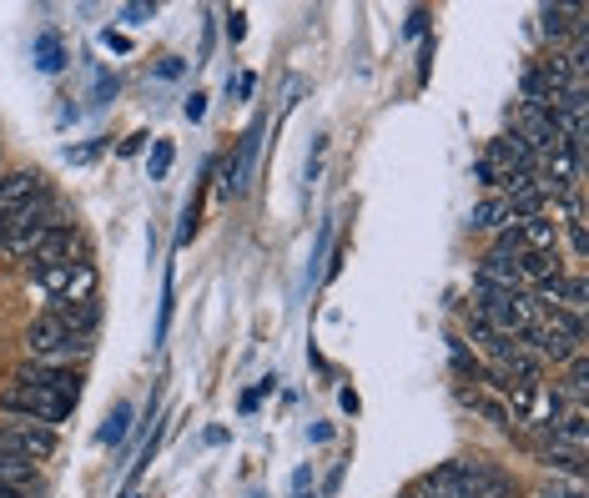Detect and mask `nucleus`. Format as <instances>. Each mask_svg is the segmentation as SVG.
Masks as SVG:
<instances>
[{
    "mask_svg": "<svg viewBox=\"0 0 589 498\" xmlns=\"http://www.w3.org/2000/svg\"><path fill=\"white\" fill-rule=\"evenodd\" d=\"M489 166L499 176H539V156L529 152V146H524V136H499V141H489Z\"/></svg>",
    "mask_w": 589,
    "mask_h": 498,
    "instance_id": "7",
    "label": "nucleus"
},
{
    "mask_svg": "<svg viewBox=\"0 0 589 498\" xmlns=\"http://www.w3.org/2000/svg\"><path fill=\"white\" fill-rule=\"evenodd\" d=\"M474 297H479L474 313H479L499 337H514V343H519L529 327H539V317H545L535 303V293H474Z\"/></svg>",
    "mask_w": 589,
    "mask_h": 498,
    "instance_id": "3",
    "label": "nucleus"
},
{
    "mask_svg": "<svg viewBox=\"0 0 589 498\" xmlns=\"http://www.w3.org/2000/svg\"><path fill=\"white\" fill-rule=\"evenodd\" d=\"M519 91H524V106H545L549 111V101H555V87H549V77L539 71V65H529V71H524Z\"/></svg>",
    "mask_w": 589,
    "mask_h": 498,
    "instance_id": "16",
    "label": "nucleus"
},
{
    "mask_svg": "<svg viewBox=\"0 0 589 498\" xmlns=\"http://www.w3.org/2000/svg\"><path fill=\"white\" fill-rule=\"evenodd\" d=\"M35 192H45V176L35 172H11V176H0V217H11L21 202H31Z\"/></svg>",
    "mask_w": 589,
    "mask_h": 498,
    "instance_id": "11",
    "label": "nucleus"
},
{
    "mask_svg": "<svg viewBox=\"0 0 589 498\" xmlns=\"http://www.w3.org/2000/svg\"><path fill=\"white\" fill-rule=\"evenodd\" d=\"M0 454H16L26 464H41V458L55 454V428H41V423H0Z\"/></svg>",
    "mask_w": 589,
    "mask_h": 498,
    "instance_id": "5",
    "label": "nucleus"
},
{
    "mask_svg": "<svg viewBox=\"0 0 589 498\" xmlns=\"http://www.w3.org/2000/svg\"><path fill=\"white\" fill-rule=\"evenodd\" d=\"M152 16V6H126V26H142Z\"/></svg>",
    "mask_w": 589,
    "mask_h": 498,
    "instance_id": "24",
    "label": "nucleus"
},
{
    "mask_svg": "<svg viewBox=\"0 0 589 498\" xmlns=\"http://www.w3.org/2000/svg\"><path fill=\"white\" fill-rule=\"evenodd\" d=\"M126 423H131V408H126V403H116L111 423L101 428V444H121V438H126Z\"/></svg>",
    "mask_w": 589,
    "mask_h": 498,
    "instance_id": "18",
    "label": "nucleus"
},
{
    "mask_svg": "<svg viewBox=\"0 0 589 498\" xmlns=\"http://www.w3.org/2000/svg\"><path fill=\"white\" fill-rule=\"evenodd\" d=\"M31 484H35V464H26V458H16V454H0V488L26 494Z\"/></svg>",
    "mask_w": 589,
    "mask_h": 498,
    "instance_id": "15",
    "label": "nucleus"
},
{
    "mask_svg": "<svg viewBox=\"0 0 589 498\" xmlns=\"http://www.w3.org/2000/svg\"><path fill=\"white\" fill-rule=\"evenodd\" d=\"M398 498H414V494H398Z\"/></svg>",
    "mask_w": 589,
    "mask_h": 498,
    "instance_id": "28",
    "label": "nucleus"
},
{
    "mask_svg": "<svg viewBox=\"0 0 589 498\" xmlns=\"http://www.w3.org/2000/svg\"><path fill=\"white\" fill-rule=\"evenodd\" d=\"M514 247L519 252H559V222L549 217H529V222H509Z\"/></svg>",
    "mask_w": 589,
    "mask_h": 498,
    "instance_id": "10",
    "label": "nucleus"
},
{
    "mask_svg": "<svg viewBox=\"0 0 589 498\" xmlns=\"http://www.w3.org/2000/svg\"><path fill=\"white\" fill-rule=\"evenodd\" d=\"M565 16L569 11H559V6H545V35H549V41H565V31H569Z\"/></svg>",
    "mask_w": 589,
    "mask_h": 498,
    "instance_id": "20",
    "label": "nucleus"
},
{
    "mask_svg": "<svg viewBox=\"0 0 589 498\" xmlns=\"http://www.w3.org/2000/svg\"><path fill=\"white\" fill-rule=\"evenodd\" d=\"M166 172H172V141H156V152H152V182H162Z\"/></svg>",
    "mask_w": 589,
    "mask_h": 498,
    "instance_id": "21",
    "label": "nucleus"
},
{
    "mask_svg": "<svg viewBox=\"0 0 589 498\" xmlns=\"http://www.w3.org/2000/svg\"><path fill=\"white\" fill-rule=\"evenodd\" d=\"M45 313L61 317L65 333H77V337H91V333H97V323H101L97 293H91V297H61V303H45Z\"/></svg>",
    "mask_w": 589,
    "mask_h": 498,
    "instance_id": "9",
    "label": "nucleus"
},
{
    "mask_svg": "<svg viewBox=\"0 0 589 498\" xmlns=\"http://www.w3.org/2000/svg\"><path fill=\"white\" fill-rule=\"evenodd\" d=\"M31 282L51 297V303H61V297H91V287H97V267L87 262V252H71V257L31 262Z\"/></svg>",
    "mask_w": 589,
    "mask_h": 498,
    "instance_id": "1",
    "label": "nucleus"
},
{
    "mask_svg": "<svg viewBox=\"0 0 589 498\" xmlns=\"http://www.w3.org/2000/svg\"><path fill=\"white\" fill-rule=\"evenodd\" d=\"M202 116H207V96H192L186 101V121H202Z\"/></svg>",
    "mask_w": 589,
    "mask_h": 498,
    "instance_id": "23",
    "label": "nucleus"
},
{
    "mask_svg": "<svg viewBox=\"0 0 589 498\" xmlns=\"http://www.w3.org/2000/svg\"><path fill=\"white\" fill-rule=\"evenodd\" d=\"M35 51H41V71H61V45H55V35H41Z\"/></svg>",
    "mask_w": 589,
    "mask_h": 498,
    "instance_id": "19",
    "label": "nucleus"
},
{
    "mask_svg": "<svg viewBox=\"0 0 589 498\" xmlns=\"http://www.w3.org/2000/svg\"><path fill=\"white\" fill-rule=\"evenodd\" d=\"M0 247H6V217H0Z\"/></svg>",
    "mask_w": 589,
    "mask_h": 498,
    "instance_id": "26",
    "label": "nucleus"
},
{
    "mask_svg": "<svg viewBox=\"0 0 589 498\" xmlns=\"http://www.w3.org/2000/svg\"><path fill=\"white\" fill-rule=\"evenodd\" d=\"M474 176H479V186H484V192H494V186H499V172H494V166H489V156H479V166H474Z\"/></svg>",
    "mask_w": 589,
    "mask_h": 498,
    "instance_id": "22",
    "label": "nucleus"
},
{
    "mask_svg": "<svg viewBox=\"0 0 589 498\" xmlns=\"http://www.w3.org/2000/svg\"><path fill=\"white\" fill-rule=\"evenodd\" d=\"M11 383H35V388H51L55 398L77 403L81 393V373L77 368H51V363H26V368H16Z\"/></svg>",
    "mask_w": 589,
    "mask_h": 498,
    "instance_id": "8",
    "label": "nucleus"
},
{
    "mask_svg": "<svg viewBox=\"0 0 589 498\" xmlns=\"http://www.w3.org/2000/svg\"><path fill=\"white\" fill-rule=\"evenodd\" d=\"M0 413H11L21 423H41V428H55V423L71 413V403L55 398L51 388H35V383H11L0 393Z\"/></svg>",
    "mask_w": 589,
    "mask_h": 498,
    "instance_id": "4",
    "label": "nucleus"
},
{
    "mask_svg": "<svg viewBox=\"0 0 589 498\" xmlns=\"http://www.w3.org/2000/svg\"><path fill=\"white\" fill-rule=\"evenodd\" d=\"M474 293H529L519 277V267H514V257H504V252H484L479 267H474Z\"/></svg>",
    "mask_w": 589,
    "mask_h": 498,
    "instance_id": "6",
    "label": "nucleus"
},
{
    "mask_svg": "<svg viewBox=\"0 0 589 498\" xmlns=\"http://www.w3.org/2000/svg\"><path fill=\"white\" fill-rule=\"evenodd\" d=\"M434 488H438V498H474V488H469V468L464 464H444V468H434Z\"/></svg>",
    "mask_w": 589,
    "mask_h": 498,
    "instance_id": "14",
    "label": "nucleus"
},
{
    "mask_svg": "<svg viewBox=\"0 0 589 498\" xmlns=\"http://www.w3.org/2000/svg\"><path fill=\"white\" fill-rule=\"evenodd\" d=\"M0 498H21V494H11V488H0Z\"/></svg>",
    "mask_w": 589,
    "mask_h": 498,
    "instance_id": "27",
    "label": "nucleus"
},
{
    "mask_svg": "<svg viewBox=\"0 0 589 498\" xmlns=\"http://www.w3.org/2000/svg\"><path fill=\"white\" fill-rule=\"evenodd\" d=\"M242 21H247V16H242V11H232V21H227V35H232V41H242V31H247Z\"/></svg>",
    "mask_w": 589,
    "mask_h": 498,
    "instance_id": "25",
    "label": "nucleus"
},
{
    "mask_svg": "<svg viewBox=\"0 0 589 498\" xmlns=\"http://www.w3.org/2000/svg\"><path fill=\"white\" fill-rule=\"evenodd\" d=\"M514 267H519L524 287H539L545 277L565 272V262H559V252H519V257H514Z\"/></svg>",
    "mask_w": 589,
    "mask_h": 498,
    "instance_id": "12",
    "label": "nucleus"
},
{
    "mask_svg": "<svg viewBox=\"0 0 589 498\" xmlns=\"http://www.w3.org/2000/svg\"><path fill=\"white\" fill-rule=\"evenodd\" d=\"M545 464L555 468V474H569L579 484L585 478V458H575V454H565V448H545Z\"/></svg>",
    "mask_w": 589,
    "mask_h": 498,
    "instance_id": "17",
    "label": "nucleus"
},
{
    "mask_svg": "<svg viewBox=\"0 0 589 498\" xmlns=\"http://www.w3.org/2000/svg\"><path fill=\"white\" fill-rule=\"evenodd\" d=\"M499 227H509V206H504L499 192H489V196H484V202L469 212V232H499Z\"/></svg>",
    "mask_w": 589,
    "mask_h": 498,
    "instance_id": "13",
    "label": "nucleus"
},
{
    "mask_svg": "<svg viewBox=\"0 0 589 498\" xmlns=\"http://www.w3.org/2000/svg\"><path fill=\"white\" fill-rule=\"evenodd\" d=\"M26 353H31V363H51V368H65L71 358H87V353H91V337L65 333L61 317L41 313L31 327H26Z\"/></svg>",
    "mask_w": 589,
    "mask_h": 498,
    "instance_id": "2",
    "label": "nucleus"
}]
</instances>
